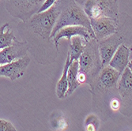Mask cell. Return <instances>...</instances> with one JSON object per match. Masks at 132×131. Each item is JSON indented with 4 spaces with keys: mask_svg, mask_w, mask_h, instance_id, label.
I'll return each instance as SVG.
<instances>
[{
    "mask_svg": "<svg viewBox=\"0 0 132 131\" xmlns=\"http://www.w3.org/2000/svg\"><path fill=\"white\" fill-rule=\"evenodd\" d=\"M101 69L102 65L97 41L92 39L86 42L85 48L78 59V73L86 76V83L91 87Z\"/></svg>",
    "mask_w": 132,
    "mask_h": 131,
    "instance_id": "cell-2",
    "label": "cell"
},
{
    "mask_svg": "<svg viewBox=\"0 0 132 131\" xmlns=\"http://www.w3.org/2000/svg\"><path fill=\"white\" fill-rule=\"evenodd\" d=\"M117 70L112 68L109 65L102 67L100 73L91 86L92 91H109L116 89V85L120 77Z\"/></svg>",
    "mask_w": 132,
    "mask_h": 131,
    "instance_id": "cell-8",
    "label": "cell"
},
{
    "mask_svg": "<svg viewBox=\"0 0 132 131\" xmlns=\"http://www.w3.org/2000/svg\"><path fill=\"white\" fill-rule=\"evenodd\" d=\"M86 42L87 41L85 39L81 37H79V36H75L70 39L69 42L70 48L68 54L70 56V61L71 63L79 59L84 48H85Z\"/></svg>",
    "mask_w": 132,
    "mask_h": 131,
    "instance_id": "cell-14",
    "label": "cell"
},
{
    "mask_svg": "<svg viewBox=\"0 0 132 131\" xmlns=\"http://www.w3.org/2000/svg\"><path fill=\"white\" fill-rule=\"evenodd\" d=\"M59 13V8L55 3L50 9L35 14L27 22H21V24L44 40L51 41L50 37Z\"/></svg>",
    "mask_w": 132,
    "mask_h": 131,
    "instance_id": "cell-3",
    "label": "cell"
},
{
    "mask_svg": "<svg viewBox=\"0 0 132 131\" xmlns=\"http://www.w3.org/2000/svg\"><path fill=\"white\" fill-rule=\"evenodd\" d=\"M89 21L102 18L119 21L118 0H75Z\"/></svg>",
    "mask_w": 132,
    "mask_h": 131,
    "instance_id": "cell-4",
    "label": "cell"
},
{
    "mask_svg": "<svg viewBox=\"0 0 132 131\" xmlns=\"http://www.w3.org/2000/svg\"><path fill=\"white\" fill-rule=\"evenodd\" d=\"M131 83H132V71H131V61L123 71L119 78L116 89L119 96L120 97L121 107L119 110L128 111L131 115Z\"/></svg>",
    "mask_w": 132,
    "mask_h": 131,
    "instance_id": "cell-7",
    "label": "cell"
},
{
    "mask_svg": "<svg viewBox=\"0 0 132 131\" xmlns=\"http://www.w3.org/2000/svg\"><path fill=\"white\" fill-rule=\"evenodd\" d=\"M30 63V58L28 55L11 62L7 64L0 66V77H8L10 81H15L21 78Z\"/></svg>",
    "mask_w": 132,
    "mask_h": 131,
    "instance_id": "cell-10",
    "label": "cell"
},
{
    "mask_svg": "<svg viewBox=\"0 0 132 131\" xmlns=\"http://www.w3.org/2000/svg\"><path fill=\"white\" fill-rule=\"evenodd\" d=\"M110 107H111L112 110H113V111L119 110V109H120V107H121L120 99L116 98V97L112 98V100L110 101Z\"/></svg>",
    "mask_w": 132,
    "mask_h": 131,
    "instance_id": "cell-22",
    "label": "cell"
},
{
    "mask_svg": "<svg viewBox=\"0 0 132 131\" xmlns=\"http://www.w3.org/2000/svg\"><path fill=\"white\" fill-rule=\"evenodd\" d=\"M55 3L59 6L60 13L52 29L50 37L51 40L60 29L70 25L83 26L93 34L89 19L75 0H56Z\"/></svg>",
    "mask_w": 132,
    "mask_h": 131,
    "instance_id": "cell-1",
    "label": "cell"
},
{
    "mask_svg": "<svg viewBox=\"0 0 132 131\" xmlns=\"http://www.w3.org/2000/svg\"><path fill=\"white\" fill-rule=\"evenodd\" d=\"M70 56L69 54H67V60L63 67V74L60 77V79L59 80L57 85H56V95L58 98L63 99L66 97V93L68 89V81H67V70L68 67L70 64Z\"/></svg>",
    "mask_w": 132,
    "mask_h": 131,
    "instance_id": "cell-16",
    "label": "cell"
},
{
    "mask_svg": "<svg viewBox=\"0 0 132 131\" xmlns=\"http://www.w3.org/2000/svg\"><path fill=\"white\" fill-rule=\"evenodd\" d=\"M90 25L95 40L98 41L109 37L118 31L119 21H116L110 18H102L90 21Z\"/></svg>",
    "mask_w": 132,
    "mask_h": 131,
    "instance_id": "cell-11",
    "label": "cell"
},
{
    "mask_svg": "<svg viewBox=\"0 0 132 131\" xmlns=\"http://www.w3.org/2000/svg\"><path fill=\"white\" fill-rule=\"evenodd\" d=\"M86 131H97L99 126V119L94 115H89L85 122Z\"/></svg>",
    "mask_w": 132,
    "mask_h": 131,
    "instance_id": "cell-19",
    "label": "cell"
},
{
    "mask_svg": "<svg viewBox=\"0 0 132 131\" xmlns=\"http://www.w3.org/2000/svg\"><path fill=\"white\" fill-rule=\"evenodd\" d=\"M130 56L131 47L127 46L125 43H123L118 47L114 53L109 63V66L117 70L119 74H122L129 63L131 61L130 59Z\"/></svg>",
    "mask_w": 132,
    "mask_h": 131,
    "instance_id": "cell-13",
    "label": "cell"
},
{
    "mask_svg": "<svg viewBox=\"0 0 132 131\" xmlns=\"http://www.w3.org/2000/svg\"><path fill=\"white\" fill-rule=\"evenodd\" d=\"M78 73V60L73 61L72 63H70L67 70L68 89L66 93L65 97L71 95L79 85H81L77 79Z\"/></svg>",
    "mask_w": 132,
    "mask_h": 131,
    "instance_id": "cell-15",
    "label": "cell"
},
{
    "mask_svg": "<svg viewBox=\"0 0 132 131\" xmlns=\"http://www.w3.org/2000/svg\"><path fill=\"white\" fill-rule=\"evenodd\" d=\"M0 131H17V129L10 122L0 118Z\"/></svg>",
    "mask_w": 132,
    "mask_h": 131,
    "instance_id": "cell-20",
    "label": "cell"
},
{
    "mask_svg": "<svg viewBox=\"0 0 132 131\" xmlns=\"http://www.w3.org/2000/svg\"><path fill=\"white\" fill-rule=\"evenodd\" d=\"M52 128L56 131H63L68 127V122L64 116L58 115L51 120Z\"/></svg>",
    "mask_w": 132,
    "mask_h": 131,
    "instance_id": "cell-18",
    "label": "cell"
},
{
    "mask_svg": "<svg viewBox=\"0 0 132 131\" xmlns=\"http://www.w3.org/2000/svg\"><path fill=\"white\" fill-rule=\"evenodd\" d=\"M29 45L26 40L19 41L15 38L7 47L0 51V66L10 63L27 55Z\"/></svg>",
    "mask_w": 132,
    "mask_h": 131,
    "instance_id": "cell-9",
    "label": "cell"
},
{
    "mask_svg": "<svg viewBox=\"0 0 132 131\" xmlns=\"http://www.w3.org/2000/svg\"><path fill=\"white\" fill-rule=\"evenodd\" d=\"M127 40V34L119 31L118 26V31L116 33L97 41L102 67L109 65L117 48L123 43L126 44Z\"/></svg>",
    "mask_w": 132,
    "mask_h": 131,
    "instance_id": "cell-6",
    "label": "cell"
},
{
    "mask_svg": "<svg viewBox=\"0 0 132 131\" xmlns=\"http://www.w3.org/2000/svg\"><path fill=\"white\" fill-rule=\"evenodd\" d=\"M55 2H56V0H44V2L41 5L38 13H41V12H44L47 10L50 9L52 6H54Z\"/></svg>",
    "mask_w": 132,
    "mask_h": 131,
    "instance_id": "cell-21",
    "label": "cell"
},
{
    "mask_svg": "<svg viewBox=\"0 0 132 131\" xmlns=\"http://www.w3.org/2000/svg\"><path fill=\"white\" fill-rule=\"evenodd\" d=\"M75 36H79V37H83L87 42L92 39L95 40L93 34H92L86 28L81 25H70L65 26L59 29L55 34L51 40L53 41L55 47L58 49L59 41L62 38H67V40L70 42V39L73 37H75Z\"/></svg>",
    "mask_w": 132,
    "mask_h": 131,
    "instance_id": "cell-12",
    "label": "cell"
},
{
    "mask_svg": "<svg viewBox=\"0 0 132 131\" xmlns=\"http://www.w3.org/2000/svg\"><path fill=\"white\" fill-rule=\"evenodd\" d=\"M15 36L9 23H5L0 27V51L12 44Z\"/></svg>",
    "mask_w": 132,
    "mask_h": 131,
    "instance_id": "cell-17",
    "label": "cell"
},
{
    "mask_svg": "<svg viewBox=\"0 0 132 131\" xmlns=\"http://www.w3.org/2000/svg\"><path fill=\"white\" fill-rule=\"evenodd\" d=\"M44 2V0H5V8L11 16L26 23L38 13Z\"/></svg>",
    "mask_w": 132,
    "mask_h": 131,
    "instance_id": "cell-5",
    "label": "cell"
}]
</instances>
